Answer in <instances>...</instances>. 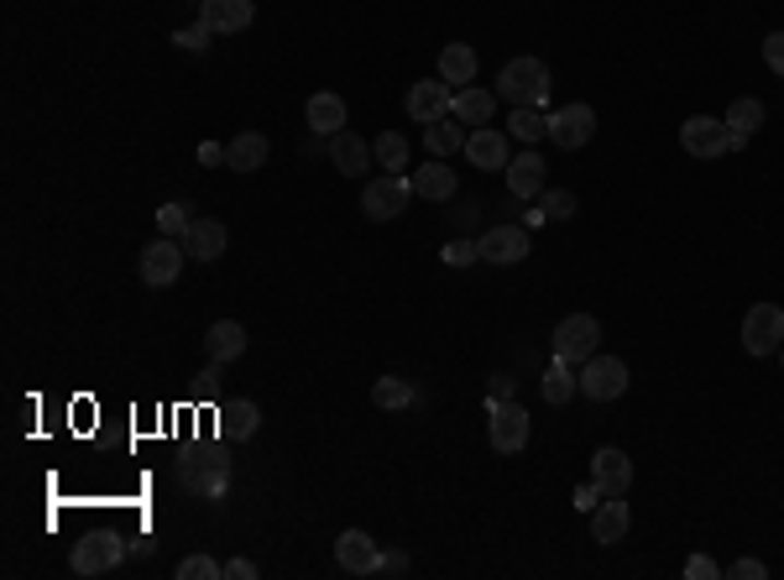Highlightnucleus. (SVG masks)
Masks as SVG:
<instances>
[{"label":"nucleus","instance_id":"obj_1","mask_svg":"<svg viewBox=\"0 0 784 580\" xmlns=\"http://www.w3.org/2000/svg\"><path fill=\"white\" fill-rule=\"evenodd\" d=\"M549 90H554V84H549V69L539 58H513V63H502V73H498V99H507L513 110H518V105L545 110Z\"/></svg>","mask_w":784,"mask_h":580},{"label":"nucleus","instance_id":"obj_2","mask_svg":"<svg viewBox=\"0 0 784 580\" xmlns=\"http://www.w3.org/2000/svg\"><path fill=\"white\" fill-rule=\"evenodd\" d=\"M549 345H554V356H560V362L586 366L596 356V345H601V324H596V315H565L560 324H554Z\"/></svg>","mask_w":784,"mask_h":580},{"label":"nucleus","instance_id":"obj_3","mask_svg":"<svg viewBox=\"0 0 784 580\" xmlns=\"http://www.w3.org/2000/svg\"><path fill=\"white\" fill-rule=\"evenodd\" d=\"M528 429H534V418L513 398L507 403H487V439H492L498 455H518L523 445H528Z\"/></svg>","mask_w":784,"mask_h":580},{"label":"nucleus","instance_id":"obj_4","mask_svg":"<svg viewBox=\"0 0 784 580\" xmlns=\"http://www.w3.org/2000/svg\"><path fill=\"white\" fill-rule=\"evenodd\" d=\"M408 199H413V184H403L398 173H382L361 193V215L372 220V225H387V220H398L408 210Z\"/></svg>","mask_w":784,"mask_h":580},{"label":"nucleus","instance_id":"obj_5","mask_svg":"<svg viewBox=\"0 0 784 580\" xmlns=\"http://www.w3.org/2000/svg\"><path fill=\"white\" fill-rule=\"evenodd\" d=\"M784 345V309L780 304H753L742 319V351L748 356H774Z\"/></svg>","mask_w":784,"mask_h":580},{"label":"nucleus","instance_id":"obj_6","mask_svg":"<svg viewBox=\"0 0 784 580\" xmlns=\"http://www.w3.org/2000/svg\"><path fill=\"white\" fill-rule=\"evenodd\" d=\"M581 392L592 403H618L622 392H628V366L618 356H592V362L581 366Z\"/></svg>","mask_w":784,"mask_h":580},{"label":"nucleus","instance_id":"obj_7","mask_svg":"<svg viewBox=\"0 0 784 580\" xmlns=\"http://www.w3.org/2000/svg\"><path fill=\"white\" fill-rule=\"evenodd\" d=\"M184 262H189L184 241H173V236H157V241L142 251V283H147V288H167V283H178Z\"/></svg>","mask_w":784,"mask_h":580},{"label":"nucleus","instance_id":"obj_8","mask_svg":"<svg viewBox=\"0 0 784 580\" xmlns=\"http://www.w3.org/2000/svg\"><path fill=\"white\" fill-rule=\"evenodd\" d=\"M455 110V90L445 79H419V84H408V116L419 126H434L445 121Z\"/></svg>","mask_w":784,"mask_h":580},{"label":"nucleus","instance_id":"obj_9","mask_svg":"<svg viewBox=\"0 0 784 580\" xmlns=\"http://www.w3.org/2000/svg\"><path fill=\"white\" fill-rule=\"evenodd\" d=\"M680 146H686L690 157H722V152H733V131L716 116H690L680 126Z\"/></svg>","mask_w":784,"mask_h":580},{"label":"nucleus","instance_id":"obj_10","mask_svg":"<svg viewBox=\"0 0 784 580\" xmlns=\"http://www.w3.org/2000/svg\"><path fill=\"white\" fill-rule=\"evenodd\" d=\"M335 565H340L346 576H377V570H382V549L372 544V533L346 529L340 538H335Z\"/></svg>","mask_w":784,"mask_h":580},{"label":"nucleus","instance_id":"obj_11","mask_svg":"<svg viewBox=\"0 0 784 580\" xmlns=\"http://www.w3.org/2000/svg\"><path fill=\"white\" fill-rule=\"evenodd\" d=\"M596 137V110L592 105H565V110H554L549 116V142L575 152V146H586Z\"/></svg>","mask_w":784,"mask_h":580},{"label":"nucleus","instance_id":"obj_12","mask_svg":"<svg viewBox=\"0 0 784 580\" xmlns=\"http://www.w3.org/2000/svg\"><path fill=\"white\" fill-rule=\"evenodd\" d=\"M534 246H528V225H492L481 236V262L492 267H518Z\"/></svg>","mask_w":784,"mask_h":580},{"label":"nucleus","instance_id":"obj_13","mask_svg":"<svg viewBox=\"0 0 784 580\" xmlns=\"http://www.w3.org/2000/svg\"><path fill=\"white\" fill-rule=\"evenodd\" d=\"M120 559H126V549H120V538H110V533H90L84 544H73V576H105V570H116Z\"/></svg>","mask_w":784,"mask_h":580},{"label":"nucleus","instance_id":"obj_14","mask_svg":"<svg viewBox=\"0 0 784 580\" xmlns=\"http://www.w3.org/2000/svg\"><path fill=\"white\" fill-rule=\"evenodd\" d=\"M592 482L601 486V497H628V486H633V460L612 450V445H601L592 455Z\"/></svg>","mask_w":784,"mask_h":580},{"label":"nucleus","instance_id":"obj_15","mask_svg":"<svg viewBox=\"0 0 784 580\" xmlns=\"http://www.w3.org/2000/svg\"><path fill=\"white\" fill-rule=\"evenodd\" d=\"M545 184H549V163L534 152V146L518 152V157L507 163V193H513V199H539Z\"/></svg>","mask_w":784,"mask_h":580},{"label":"nucleus","instance_id":"obj_16","mask_svg":"<svg viewBox=\"0 0 784 580\" xmlns=\"http://www.w3.org/2000/svg\"><path fill=\"white\" fill-rule=\"evenodd\" d=\"M466 163L481 173H498V168L507 173V163H513V157H507V137L492 131V126H476L471 137H466Z\"/></svg>","mask_w":784,"mask_h":580},{"label":"nucleus","instance_id":"obj_17","mask_svg":"<svg viewBox=\"0 0 784 580\" xmlns=\"http://www.w3.org/2000/svg\"><path fill=\"white\" fill-rule=\"evenodd\" d=\"M199 22L210 26V32L236 37V32H246V26L257 22V5H251V0H204V5H199Z\"/></svg>","mask_w":784,"mask_h":580},{"label":"nucleus","instance_id":"obj_18","mask_svg":"<svg viewBox=\"0 0 784 580\" xmlns=\"http://www.w3.org/2000/svg\"><path fill=\"white\" fill-rule=\"evenodd\" d=\"M628 529H633V512H628L622 497H601V502L592 508V538L596 544H607V549H612V544L628 538Z\"/></svg>","mask_w":784,"mask_h":580},{"label":"nucleus","instance_id":"obj_19","mask_svg":"<svg viewBox=\"0 0 784 580\" xmlns=\"http://www.w3.org/2000/svg\"><path fill=\"white\" fill-rule=\"evenodd\" d=\"M267 152H272V142H267L261 131H241V137L225 142V168L257 173V168H267Z\"/></svg>","mask_w":784,"mask_h":580},{"label":"nucleus","instance_id":"obj_20","mask_svg":"<svg viewBox=\"0 0 784 580\" xmlns=\"http://www.w3.org/2000/svg\"><path fill=\"white\" fill-rule=\"evenodd\" d=\"M225 225L220 220H194L189 230H184V251H189L194 262H214V257H225Z\"/></svg>","mask_w":784,"mask_h":580},{"label":"nucleus","instance_id":"obj_21","mask_svg":"<svg viewBox=\"0 0 784 580\" xmlns=\"http://www.w3.org/2000/svg\"><path fill=\"white\" fill-rule=\"evenodd\" d=\"M330 163H335V173L361 178V173H366V163H372V146L361 142L356 131H335V137H330Z\"/></svg>","mask_w":784,"mask_h":580},{"label":"nucleus","instance_id":"obj_22","mask_svg":"<svg viewBox=\"0 0 784 580\" xmlns=\"http://www.w3.org/2000/svg\"><path fill=\"white\" fill-rule=\"evenodd\" d=\"M413 184V193L419 199H434V204H445V199H455V168L445 163V157H434V163H424V168L408 178Z\"/></svg>","mask_w":784,"mask_h":580},{"label":"nucleus","instance_id":"obj_23","mask_svg":"<svg viewBox=\"0 0 784 580\" xmlns=\"http://www.w3.org/2000/svg\"><path fill=\"white\" fill-rule=\"evenodd\" d=\"M492 110H498V95L492 90H476V84H466V90H455V121L460 126H492Z\"/></svg>","mask_w":784,"mask_h":580},{"label":"nucleus","instance_id":"obj_24","mask_svg":"<svg viewBox=\"0 0 784 580\" xmlns=\"http://www.w3.org/2000/svg\"><path fill=\"white\" fill-rule=\"evenodd\" d=\"M204 351H210V362H236L241 351H246V330H241L236 319H214L210 330H204Z\"/></svg>","mask_w":784,"mask_h":580},{"label":"nucleus","instance_id":"obj_25","mask_svg":"<svg viewBox=\"0 0 784 580\" xmlns=\"http://www.w3.org/2000/svg\"><path fill=\"white\" fill-rule=\"evenodd\" d=\"M722 121H727V131H733V146H748L753 142V131L763 126V105L753 95H742V99H733V110H727Z\"/></svg>","mask_w":784,"mask_h":580},{"label":"nucleus","instance_id":"obj_26","mask_svg":"<svg viewBox=\"0 0 784 580\" xmlns=\"http://www.w3.org/2000/svg\"><path fill=\"white\" fill-rule=\"evenodd\" d=\"M304 121H309V131H319V137L346 131V99L340 95H314L309 110H304Z\"/></svg>","mask_w":784,"mask_h":580},{"label":"nucleus","instance_id":"obj_27","mask_svg":"<svg viewBox=\"0 0 784 580\" xmlns=\"http://www.w3.org/2000/svg\"><path fill=\"white\" fill-rule=\"evenodd\" d=\"M466 126L455 121V116H445V121H434V126H424V146L434 152V157H455V152H466Z\"/></svg>","mask_w":784,"mask_h":580},{"label":"nucleus","instance_id":"obj_28","mask_svg":"<svg viewBox=\"0 0 784 580\" xmlns=\"http://www.w3.org/2000/svg\"><path fill=\"white\" fill-rule=\"evenodd\" d=\"M440 79H445V84H460V90L471 84L476 79V48L471 43H450V48L440 52Z\"/></svg>","mask_w":784,"mask_h":580},{"label":"nucleus","instance_id":"obj_29","mask_svg":"<svg viewBox=\"0 0 784 580\" xmlns=\"http://www.w3.org/2000/svg\"><path fill=\"white\" fill-rule=\"evenodd\" d=\"M575 387H581V377H575V366L554 356V366L545 371V403H549V409L571 403V398H575Z\"/></svg>","mask_w":784,"mask_h":580},{"label":"nucleus","instance_id":"obj_30","mask_svg":"<svg viewBox=\"0 0 784 580\" xmlns=\"http://www.w3.org/2000/svg\"><path fill=\"white\" fill-rule=\"evenodd\" d=\"M372 403H377L382 413L413 409V387H408L403 377H377V382H372Z\"/></svg>","mask_w":784,"mask_h":580},{"label":"nucleus","instance_id":"obj_31","mask_svg":"<svg viewBox=\"0 0 784 580\" xmlns=\"http://www.w3.org/2000/svg\"><path fill=\"white\" fill-rule=\"evenodd\" d=\"M507 131H513V137H518V142H539V137H549V116L545 110H534V105H518V110H513V121H507Z\"/></svg>","mask_w":784,"mask_h":580},{"label":"nucleus","instance_id":"obj_32","mask_svg":"<svg viewBox=\"0 0 784 580\" xmlns=\"http://www.w3.org/2000/svg\"><path fill=\"white\" fill-rule=\"evenodd\" d=\"M372 157H377L387 173L408 168V137H403V131H382L377 142H372Z\"/></svg>","mask_w":784,"mask_h":580},{"label":"nucleus","instance_id":"obj_33","mask_svg":"<svg viewBox=\"0 0 784 580\" xmlns=\"http://www.w3.org/2000/svg\"><path fill=\"white\" fill-rule=\"evenodd\" d=\"M261 429V409L257 403H246V398H241V403H231V409H225V435L231 439H251Z\"/></svg>","mask_w":784,"mask_h":580},{"label":"nucleus","instance_id":"obj_34","mask_svg":"<svg viewBox=\"0 0 784 580\" xmlns=\"http://www.w3.org/2000/svg\"><path fill=\"white\" fill-rule=\"evenodd\" d=\"M194 204H184V199H173V204H163V210H157V230H163V236H173V241H184V230H189L194 225Z\"/></svg>","mask_w":784,"mask_h":580},{"label":"nucleus","instance_id":"obj_35","mask_svg":"<svg viewBox=\"0 0 784 580\" xmlns=\"http://www.w3.org/2000/svg\"><path fill=\"white\" fill-rule=\"evenodd\" d=\"M534 204L545 210V220H575V193L571 189H545Z\"/></svg>","mask_w":784,"mask_h":580},{"label":"nucleus","instance_id":"obj_36","mask_svg":"<svg viewBox=\"0 0 784 580\" xmlns=\"http://www.w3.org/2000/svg\"><path fill=\"white\" fill-rule=\"evenodd\" d=\"M450 267H476L481 262V241H466V236H455V241H445V251H440Z\"/></svg>","mask_w":784,"mask_h":580},{"label":"nucleus","instance_id":"obj_37","mask_svg":"<svg viewBox=\"0 0 784 580\" xmlns=\"http://www.w3.org/2000/svg\"><path fill=\"white\" fill-rule=\"evenodd\" d=\"M214 576H225V565H214L210 555H189L178 565V580H214Z\"/></svg>","mask_w":784,"mask_h":580},{"label":"nucleus","instance_id":"obj_38","mask_svg":"<svg viewBox=\"0 0 784 580\" xmlns=\"http://www.w3.org/2000/svg\"><path fill=\"white\" fill-rule=\"evenodd\" d=\"M210 37H214V32H210L204 22H199V26H184V32H173V48H184V52H204V48H210Z\"/></svg>","mask_w":784,"mask_h":580},{"label":"nucleus","instance_id":"obj_39","mask_svg":"<svg viewBox=\"0 0 784 580\" xmlns=\"http://www.w3.org/2000/svg\"><path fill=\"white\" fill-rule=\"evenodd\" d=\"M763 63L784 79V32H769V37H763Z\"/></svg>","mask_w":784,"mask_h":580},{"label":"nucleus","instance_id":"obj_40","mask_svg":"<svg viewBox=\"0 0 784 580\" xmlns=\"http://www.w3.org/2000/svg\"><path fill=\"white\" fill-rule=\"evenodd\" d=\"M513 392H518V382H513L507 371H498V377H492V387H487V403H507Z\"/></svg>","mask_w":784,"mask_h":580},{"label":"nucleus","instance_id":"obj_41","mask_svg":"<svg viewBox=\"0 0 784 580\" xmlns=\"http://www.w3.org/2000/svg\"><path fill=\"white\" fill-rule=\"evenodd\" d=\"M571 502H575V512H592V508H596V502H601V486H596V482H586V486H575V497H571Z\"/></svg>","mask_w":784,"mask_h":580},{"label":"nucleus","instance_id":"obj_42","mask_svg":"<svg viewBox=\"0 0 784 580\" xmlns=\"http://www.w3.org/2000/svg\"><path fill=\"white\" fill-rule=\"evenodd\" d=\"M686 576H690V580H716V559H706V555L686 559Z\"/></svg>","mask_w":784,"mask_h":580},{"label":"nucleus","instance_id":"obj_43","mask_svg":"<svg viewBox=\"0 0 784 580\" xmlns=\"http://www.w3.org/2000/svg\"><path fill=\"white\" fill-rule=\"evenodd\" d=\"M733 576L737 580H763V576H769V565H763V559H737Z\"/></svg>","mask_w":784,"mask_h":580},{"label":"nucleus","instance_id":"obj_44","mask_svg":"<svg viewBox=\"0 0 784 580\" xmlns=\"http://www.w3.org/2000/svg\"><path fill=\"white\" fill-rule=\"evenodd\" d=\"M225 576H231V580H257V565H251L246 555H236L231 565H225Z\"/></svg>","mask_w":784,"mask_h":580},{"label":"nucleus","instance_id":"obj_45","mask_svg":"<svg viewBox=\"0 0 784 580\" xmlns=\"http://www.w3.org/2000/svg\"><path fill=\"white\" fill-rule=\"evenodd\" d=\"M199 163H204V168H220V163H225V146H220V142H199Z\"/></svg>","mask_w":784,"mask_h":580},{"label":"nucleus","instance_id":"obj_46","mask_svg":"<svg viewBox=\"0 0 784 580\" xmlns=\"http://www.w3.org/2000/svg\"><path fill=\"white\" fill-rule=\"evenodd\" d=\"M382 570H387V576H403V570H408V555H382Z\"/></svg>","mask_w":784,"mask_h":580},{"label":"nucleus","instance_id":"obj_47","mask_svg":"<svg viewBox=\"0 0 784 580\" xmlns=\"http://www.w3.org/2000/svg\"><path fill=\"white\" fill-rule=\"evenodd\" d=\"M780 362H784V345H780Z\"/></svg>","mask_w":784,"mask_h":580}]
</instances>
